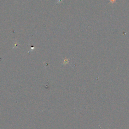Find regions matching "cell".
I'll return each mask as SVG.
<instances>
[{
    "label": "cell",
    "instance_id": "obj_1",
    "mask_svg": "<svg viewBox=\"0 0 129 129\" xmlns=\"http://www.w3.org/2000/svg\"><path fill=\"white\" fill-rule=\"evenodd\" d=\"M115 1H116V0H111V2L112 3H114Z\"/></svg>",
    "mask_w": 129,
    "mask_h": 129
}]
</instances>
